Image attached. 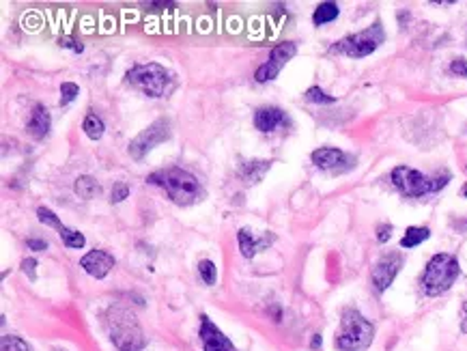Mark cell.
<instances>
[{"instance_id":"obj_1","label":"cell","mask_w":467,"mask_h":351,"mask_svg":"<svg viewBox=\"0 0 467 351\" xmlns=\"http://www.w3.org/2000/svg\"><path fill=\"white\" fill-rule=\"evenodd\" d=\"M147 181L166 190L170 201L174 205H181V207L194 205V203L205 199V190H203L201 181L194 177L192 172H187L183 168H177V166L155 170L147 177Z\"/></svg>"},{"instance_id":"obj_2","label":"cell","mask_w":467,"mask_h":351,"mask_svg":"<svg viewBox=\"0 0 467 351\" xmlns=\"http://www.w3.org/2000/svg\"><path fill=\"white\" fill-rule=\"evenodd\" d=\"M106 330L112 345L119 351H143L147 345L145 332L131 310L110 306L106 313Z\"/></svg>"},{"instance_id":"obj_3","label":"cell","mask_w":467,"mask_h":351,"mask_svg":"<svg viewBox=\"0 0 467 351\" xmlns=\"http://www.w3.org/2000/svg\"><path fill=\"white\" fill-rule=\"evenodd\" d=\"M375 325L368 321L360 310L345 308L340 317V330L336 332L334 345L340 351H364L373 343Z\"/></svg>"},{"instance_id":"obj_4","label":"cell","mask_w":467,"mask_h":351,"mask_svg":"<svg viewBox=\"0 0 467 351\" xmlns=\"http://www.w3.org/2000/svg\"><path fill=\"white\" fill-rule=\"evenodd\" d=\"M459 276H461L459 259L455 255H448V252H439V255H435L426 263L420 278V287L426 296H441L455 285Z\"/></svg>"},{"instance_id":"obj_5","label":"cell","mask_w":467,"mask_h":351,"mask_svg":"<svg viewBox=\"0 0 467 351\" xmlns=\"http://www.w3.org/2000/svg\"><path fill=\"white\" fill-rule=\"evenodd\" d=\"M392 186L403 194V197L410 199H420L426 197V194L439 192L441 188H446L450 183V172H439L435 177H426L420 170L410 168V166H396L390 174Z\"/></svg>"},{"instance_id":"obj_6","label":"cell","mask_w":467,"mask_h":351,"mask_svg":"<svg viewBox=\"0 0 467 351\" xmlns=\"http://www.w3.org/2000/svg\"><path fill=\"white\" fill-rule=\"evenodd\" d=\"M127 82L143 91L149 97H164L170 91L172 75L166 67L160 63H147V65H136L127 71Z\"/></svg>"},{"instance_id":"obj_7","label":"cell","mask_w":467,"mask_h":351,"mask_svg":"<svg viewBox=\"0 0 467 351\" xmlns=\"http://www.w3.org/2000/svg\"><path fill=\"white\" fill-rule=\"evenodd\" d=\"M385 42V30L381 26V22H375L373 26H368L356 35H349L340 42H336L332 46V52L345 54L349 58H364L368 54H373L381 44Z\"/></svg>"},{"instance_id":"obj_8","label":"cell","mask_w":467,"mask_h":351,"mask_svg":"<svg viewBox=\"0 0 467 351\" xmlns=\"http://www.w3.org/2000/svg\"><path fill=\"white\" fill-rule=\"evenodd\" d=\"M170 127H172L170 121L164 119V116H162V119H158V121H153L147 129H143L129 143V155L134 160H143L151 149H155L158 145H162V143H166L170 138V134H172Z\"/></svg>"},{"instance_id":"obj_9","label":"cell","mask_w":467,"mask_h":351,"mask_svg":"<svg viewBox=\"0 0 467 351\" xmlns=\"http://www.w3.org/2000/svg\"><path fill=\"white\" fill-rule=\"evenodd\" d=\"M297 54V46L293 44V42H282V44H278L274 50L269 52V58L267 61L257 69V73H255V78H257V82H269V80H274V78H278V73L282 71V67L291 61Z\"/></svg>"},{"instance_id":"obj_10","label":"cell","mask_w":467,"mask_h":351,"mask_svg":"<svg viewBox=\"0 0 467 351\" xmlns=\"http://www.w3.org/2000/svg\"><path fill=\"white\" fill-rule=\"evenodd\" d=\"M401 267H403V255H401V252H387V255H383L373 265L371 280H373V287H375L377 294H383V291L394 282Z\"/></svg>"},{"instance_id":"obj_11","label":"cell","mask_w":467,"mask_h":351,"mask_svg":"<svg viewBox=\"0 0 467 351\" xmlns=\"http://www.w3.org/2000/svg\"><path fill=\"white\" fill-rule=\"evenodd\" d=\"M199 336L203 341V351H239L235 345L228 341V336H224L222 330L216 323H213L207 315H201Z\"/></svg>"},{"instance_id":"obj_12","label":"cell","mask_w":467,"mask_h":351,"mask_svg":"<svg viewBox=\"0 0 467 351\" xmlns=\"http://www.w3.org/2000/svg\"><path fill=\"white\" fill-rule=\"evenodd\" d=\"M313 164L321 170H334V172H340L345 168H349L354 164V158L351 155H347L345 151L340 149H334V147H321L317 151H313Z\"/></svg>"},{"instance_id":"obj_13","label":"cell","mask_w":467,"mask_h":351,"mask_svg":"<svg viewBox=\"0 0 467 351\" xmlns=\"http://www.w3.org/2000/svg\"><path fill=\"white\" fill-rule=\"evenodd\" d=\"M114 257L106 250H91L80 259V267L93 278H104L110 274V269L114 267Z\"/></svg>"},{"instance_id":"obj_14","label":"cell","mask_w":467,"mask_h":351,"mask_svg":"<svg viewBox=\"0 0 467 351\" xmlns=\"http://www.w3.org/2000/svg\"><path fill=\"white\" fill-rule=\"evenodd\" d=\"M282 123H286V112L276 106H265L255 112V127L263 134L274 132Z\"/></svg>"},{"instance_id":"obj_15","label":"cell","mask_w":467,"mask_h":351,"mask_svg":"<svg viewBox=\"0 0 467 351\" xmlns=\"http://www.w3.org/2000/svg\"><path fill=\"white\" fill-rule=\"evenodd\" d=\"M237 242H239V250L246 259L257 257L261 250H265L271 242H274V235H263V237H255L248 228H241L237 233Z\"/></svg>"},{"instance_id":"obj_16","label":"cell","mask_w":467,"mask_h":351,"mask_svg":"<svg viewBox=\"0 0 467 351\" xmlns=\"http://www.w3.org/2000/svg\"><path fill=\"white\" fill-rule=\"evenodd\" d=\"M26 132L33 136L35 141H42L48 136L50 132V112L46 106L37 104L30 112V119H28V125H26Z\"/></svg>"},{"instance_id":"obj_17","label":"cell","mask_w":467,"mask_h":351,"mask_svg":"<svg viewBox=\"0 0 467 351\" xmlns=\"http://www.w3.org/2000/svg\"><path fill=\"white\" fill-rule=\"evenodd\" d=\"M269 166H271V162H267V160L248 162V164H244V168H241V179H244L246 183H259V181L265 177V172L269 170Z\"/></svg>"},{"instance_id":"obj_18","label":"cell","mask_w":467,"mask_h":351,"mask_svg":"<svg viewBox=\"0 0 467 351\" xmlns=\"http://www.w3.org/2000/svg\"><path fill=\"white\" fill-rule=\"evenodd\" d=\"M73 190H75V194H77V197H80V199L91 201V199H95L97 194L102 192V186L97 183L93 177H89V174H82V177H77V179H75Z\"/></svg>"},{"instance_id":"obj_19","label":"cell","mask_w":467,"mask_h":351,"mask_svg":"<svg viewBox=\"0 0 467 351\" xmlns=\"http://www.w3.org/2000/svg\"><path fill=\"white\" fill-rule=\"evenodd\" d=\"M431 237V231L426 228V226H410L405 231V235H403V240H401V248H416V246H420L422 242H426Z\"/></svg>"},{"instance_id":"obj_20","label":"cell","mask_w":467,"mask_h":351,"mask_svg":"<svg viewBox=\"0 0 467 351\" xmlns=\"http://www.w3.org/2000/svg\"><path fill=\"white\" fill-rule=\"evenodd\" d=\"M338 15H340V7L336 3H321L313 13V22L315 26H323V24L334 22Z\"/></svg>"},{"instance_id":"obj_21","label":"cell","mask_w":467,"mask_h":351,"mask_svg":"<svg viewBox=\"0 0 467 351\" xmlns=\"http://www.w3.org/2000/svg\"><path fill=\"white\" fill-rule=\"evenodd\" d=\"M84 134L89 136L91 141H100L102 136H104V129H106V125H104V121L100 119L97 114H86V119H84Z\"/></svg>"},{"instance_id":"obj_22","label":"cell","mask_w":467,"mask_h":351,"mask_svg":"<svg viewBox=\"0 0 467 351\" xmlns=\"http://www.w3.org/2000/svg\"><path fill=\"white\" fill-rule=\"evenodd\" d=\"M0 351H33V349L22 336L5 334L3 339H0Z\"/></svg>"},{"instance_id":"obj_23","label":"cell","mask_w":467,"mask_h":351,"mask_svg":"<svg viewBox=\"0 0 467 351\" xmlns=\"http://www.w3.org/2000/svg\"><path fill=\"white\" fill-rule=\"evenodd\" d=\"M37 218H39V222L42 224H46V226H54V228H58V233H61L63 228H65V224L58 220V216L52 211V209H48V207H39L37 209Z\"/></svg>"},{"instance_id":"obj_24","label":"cell","mask_w":467,"mask_h":351,"mask_svg":"<svg viewBox=\"0 0 467 351\" xmlns=\"http://www.w3.org/2000/svg\"><path fill=\"white\" fill-rule=\"evenodd\" d=\"M199 274H201L203 282H205L207 287H211L213 282H216V276H218V267H216V263H213V261H209V259H203V261L199 263Z\"/></svg>"},{"instance_id":"obj_25","label":"cell","mask_w":467,"mask_h":351,"mask_svg":"<svg viewBox=\"0 0 467 351\" xmlns=\"http://www.w3.org/2000/svg\"><path fill=\"white\" fill-rule=\"evenodd\" d=\"M304 97H306L308 102H313V104H334L336 102V97L334 95H327L321 87H310Z\"/></svg>"},{"instance_id":"obj_26","label":"cell","mask_w":467,"mask_h":351,"mask_svg":"<svg viewBox=\"0 0 467 351\" xmlns=\"http://www.w3.org/2000/svg\"><path fill=\"white\" fill-rule=\"evenodd\" d=\"M58 235H61V240H63V244L67 246V248H82L84 246V235L82 233H77V231H71V228H63L61 233H58Z\"/></svg>"},{"instance_id":"obj_27","label":"cell","mask_w":467,"mask_h":351,"mask_svg":"<svg viewBox=\"0 0 467 351\" xmlns=\"http://www.w3.org/2000/svg\"><path fill=\"white\" fill-rule=\"evenodd\" d=\"M77 95H80V87H77L75 82H63L61 84V106L71 104Z\"/></svg>"},{"instance_id":"obj_28","label":"cell","mask_w":467,"mask_h":351,"mask_svg":"<svg viewBox=\"0 0 467 351\" xmlns=\"http://www.w3.org/2000/svg\"><path fill=\"white\" fill-rule=\"evenodd\" d=\"M450 73L459 75V78H467V61L465 58H455L450 63Z\"/></svg>"},{"instance_id":"obj_29","label":"cell","mask_w":467,"mask_h":351,"mask_svg":"<svg viewBox=\"0 0 467 351\" xmlns=\"http://www.w3.org/2000/svg\"><path fill=\"white\" fill-rule=\"evenodd\" d=\"M127 194H129V188L125 186V183H116L114 188H112V203H121V201H125L127 199Z\"/></svg>"},{"instance_id":"obj_30","label":"cell","mask_w":467,"mask_h":351,"mask_svg":"<svg viewBox=\"0 0 467 351\" xmlns=\"http://www.w3.org/2000/svg\"><path fill=\"white\" fill-rule=\"evenodd\" d=\"M390 237H392V224H379L377 226V242L385 244V242H390Z\"/></svg>"},{"instance_id":"obj_31","label":"cell","mask_w":467,"mask_h":351,"mask_svg":"<svg viewBox=\"0 0 467 351\" xmlns=\"http://www.w3.org/2000/svg\"><path fill=\"white\" fill-rule=\"evenodd\" d=\"M22 271L30 280H37V261L35 259H24L22 261Z\"/></svg>"},{"instance_id":"obj_32","label":"cell","mask_w":467,"mask_h":351,"mask_svg":"<svg viewBox=\"0 0 467 351\" xmlns=\"http://www.w3.org/2000/svg\"><path fill=\"white\" fill-rule=\"evenodd\" d=\"M26 246H28V250H48V242H44V240H28Z\"/></svg>"},{"instance_id":"obj_33","label":"cell","mask_w":467,"mask_h":351,"mask_svg":"<svg viewBox=\"0 0 467 351\" xmlns=\"http://www.w3.org/2000/svg\"><path fill=\"white\" fill-rule=\"evenodd\" d=\"M61 46H65V48H71L73 52H82V50H84V48H82V44L73 42V39H61Z\"/></svg>"},{"instance_id":"obj_34","label":"cell","mask_w":467,"mask_h":351,"mask_svg":"<svg viewBox=\"0 0 467 351\" xmlns=\"http://www.w3.org/2000/svg\"><path fill=\"white\" fill-rule=\"evenodd\" d=\"M461 332L467 334V302L463 306V313H461Z\"/></svg>"},{"instance_id":"obj_35","label":"cell","mask_w":467,"mask_h":351,"mask_svg":"<svg viewBox=\"0 0 467 351\" xmlns=\"http://www.w3.org/2000/svg\"><path fill=\"white\" fill-rule=\"evenodd\" d=\"M321 343H323L321 334H315V336H313V343H310V347H313V349H319V347H321Z\"/></svg>"},{"instance_id":"obj_36","label":"cell","mask_w":467,"mask_h":351,"mask_svg":"<svg viewBox=\"0 0 467 351\" xmlns=\"http://www.w3.org/2000/svg\"><path fill=\"white\" fill-rule=\"evenodd\" d=\"M461 194H463V197H465V199H467V186H463V190H461Z\"/></svg>"},{"instance_id":"obj_37","label":"cell","mask_w":467,"mask_h":351,"mask_svg":"<svg viewBox=\"0 0 467 351\" xmlns=\"http://www.w3.org/2000/svg\"><path fill=\"white\" fill-rule=\"evenodd\" d=\"M54 351H63V349H54Z\"/></svg>"}]
</instances>
